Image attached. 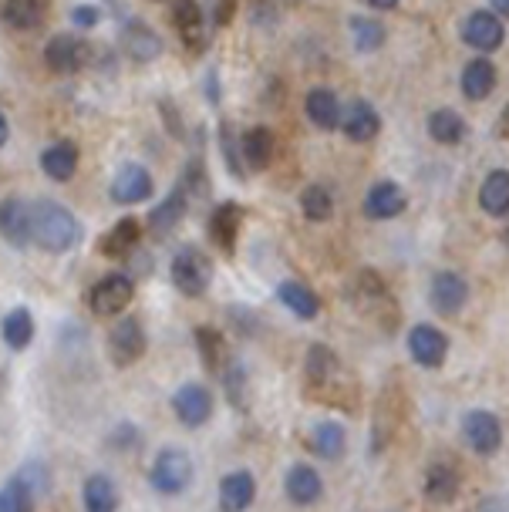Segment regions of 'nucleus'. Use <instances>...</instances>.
Returning a JSON list of instances; mask_svg holds the SVG:
<instances>
[{"mask_svg":"<svg viewBox=\"0 0 509 512\" xmlns=\"http://www.w3.org/2000/svg\"><path fill=\"white\" fill-rule=\"evenodd\" d=\"M31 230H34V246H41L44 253H68L81 240L78 216L65 203H58V199H34Z\"/></svg>","mask_w":509,"mask_h":512,"instance_id":"obj_1","label":"nucleus"},{"mask_svg":"<svg viewBox=\"0 0 509 512\" xmlns=\"http://www.w3.org/2000/svg\"><path fill=\"white\" fill-rule=\"evenodd\" d=\"M351 307L368 320L371 327H378L381 334H392L402 324V310H398L395 294L388 290V283L378 277L375 270H361L348 287Z\"/></svg>","mask_w":509,"mask_h":512,"instance_id":"obj_2","label":"nucleus"},{"mask_svg":"<svg viewBox=\"0 0 509 512\" xmlns=\"http://www.w3.org/2000/svg\"><path fill=\"white\" fill-rule=\"evenodd\" d=\"M304 378H307V388H317V398L321 405H331V408H354L348 405V381L351 374L344 371V364L338 361V354L331 351L327 344H311L307 351V361H304Z\"/></svg>","mask_w":509,"mask_h":512,"instance_id":"obj_3","label":"nucleus"},{"mask_svg":"<svg viewBox=\"0 0 509 512\" xmlns=\"http://www.w3.org/2000/svg\"><path fill=\"white\" fill-rule=\"evenodd\" d=\"M169 280H172V287L189 300L206 297L209 283H213V260L193 243L179 246L169 263Z\"/></svg>","mask_w":509,"mask_h":512,"instance_id":"obj_4","label":"nucleus"},{"mask_svg":"<svg viewBox=\"0 0 509 512\" xmlns=\"http://www.w3.org/2000/svg\"><path fill=\"white\" fill-rule=\"evenodd\" d=\"M193 459L183 448H162V452L152 459V469H149V482L152 489L162 492V496H183V492L193 486Z\"/></svg>","mask_w":509,"mask_h":512,"instance_id":"obj_5","label":"nucleus"},{"mask_svg":"<svg viewBox=\"0 0 509 512\" xmlns=\"http://www.w3.org/2000/svg\"><path fill=\"white\" fill-rule=\"evenodd\" d=\"M149 351V334H145L139 317H122L118 324H112L108 331V358L115 368H132L139 364Z\"/></svg>","mask_w":509,"mask_h":512,"instance_id":"obj_6","label":"nucleus"},{"mask_svg":"<svg viewBox=\"0 0 509 512\" xmlns=\"http://www.w3.org/2000/svg\"><path fill=\"white\" fill-rule=\"evenodd\" d=\"M132 297H135V280L129 273H105L88 290V307H92L95 317H115L132 304Z\"/></svg>","mask_w":509,"mask_h":512,"instance_id":"obj_7","label":"nucleus"},{"mask_svg":"<svg viewBox=\"0 0 509 512\" xmlns=\"http://www.w3.org/2000/svg\"><path fill=\"white\" fill-rule=\"evenodd\" d=\"M462 438H466V445L472 452L489 459V455H496L499 448H503V422H499L493 411L472 408L466 411V418H462Z\"/></svg>","mask_w":509,"mask_h":512,"instance_id":"obj_8","label":"nucleus"},{"mask_svg":"<svg viewBox=\"0 0 509 512\" xmlns=\"http://www.w3.org/2000/svg\"><path fill=\"white\" fill-rule=\"evenodd\" d=\"M429 304L439 317H456L469 304V280L456 270H439L429 283Z\"/></svg>","mask_w":509,"mask_h":512,"instance_id":"obj_9","label":"nucleus"},{"mask_svg":"<svg viewBox=\"0 0 509 512\" xmlns=\"http://www.w3.org/2000/svg\"><path fill=\"white\" fill-rule=\"evenodd\" d=\"M213 405H216L213 391L199 381L179 384L176 395H172V411H176L179 425H186V428H203L209 418H213Z\"/></svg>","mask_w":509,"mask_h":512,"instance_id":"obj_10","label":"nucleus"},{"mask_svg":"<svg viewBox=\"0 0 509 512\" xmlns=\"http://www.w3.org/2000/svg\"><path fill=\"white\" fill-rule=\"evenodd\" d=\"M408 358L425 371L442 368L449 361V337L432 324H415L408 331Z\"/></svg>","mask_w":509,"mask_h":512,"instance_id":"obj_11","label":"nucleus"},{"mask_svg":"<svg viewBox=\"0 0 509 512\" xmlns=\"http://www.w3.org/2000/svg\"><path fill=\"white\" fill-rule=\"evenodd\" d=\"M462 41L469 44L472 51L479 54H493L503 48L506 41V27H503V17L493 14V11H472L466 17V24H462Z\"/></svg>","mask_w":509,"mask_h":512,"instance_id":"obj_12","label":"nucleus"},{"mask_svg":"<svg viewBox=\"0 0 509 512\" xmlns=\"http://www.w3.org/2000/svg\"><path fill=\"white\" fill-rule=\"evenodd\" d=\"M152 192H156V182H152L149 169L139 166V162H129V166L118 169L112 186H108V196L118 206H139L145 199H152Z\"/></svg>","mask_w":509,"mask_h":512,"instance_id":"obj_13","label":"nucleus"},{"mask_svg":"<svg viewBox=\"0 0 509 512\" xmlns=\"http://www.w3.org/2000/svg\"><path fill=\"white\" fill-rule=\"evenodd\" d=\"M85 41H78L75 34H54V38L44 44V64L54 71V75H75V71L85 68L88 61H92V54H88Z\"/></svg>","mask_w":509,"mask_h":512,"instance_id":"obj_14","label":"nucleus"},{"mask_svg":"<svg viewBox=\"0 0 509 512\" xmlns=\"http://www.w3.org/2000/svg\"><path fill=\"white\" fill-rule=\"evenodd\" d=\"M118 48L135 64H152L162 54V38L145 21L132 17V21H125L122 31H118Z\"/></svg>","mask_w":509,"mask_h":512,"instance_id":"obj_15","label":"nucleus"},{"mask_svg":"<svg viewBox=\"0 0 509 512\" xmlns=\"http://www.w3.org/2000/svg\"><path fill=\"white\" fill-rule=\"evenodd\" d=\"M172 24H176L179 38L193 54H203L209 44V21L199 7V0H172Z\"/></svg>","mask_w":509,"mask_h":512,"instance_id":"obj_16","label":"nucleus"},{"mask_svg":"<svg viewBox=\"0 0 509 512\" xmlns=\"http://www.w3.org/2000/svg\"><path fill=\"white\" fill-rule=\"evenodd\" d=\"M405 206H408V196L395 179L371 182L368 192H365V216L375 219V223H388V219L402 216Z\"/></svg>","mask_w":509,"mask_h":512,"instance_id":"obj_17","label":"nucleus"},{"mask_svg":"<svg viewBox=\"0 0 509 512\" xmlns=\"http://www.w3.org/2000/svg\"><path fill=\"white\" fill-rule=\"evenodd\" d=\"M0 236L4 243H11L14 250H24V246L34 243V230H31V203L17 196L0 199Z\"/></svg>","mask_w":509,"mask_h":512,"instance_id":"obj_18","label":"nucleus"},{"mask_svg":"<svg viewBox=\"0 0 509 512\" xmlns=\"http://www.w3.org/2000/svg\"><path fill=\"white\" fill-rule=\"evenodd\" d=\"M341 132L348 135L351 142L368 145L378 139L381 132V115L378 108L368 102V98H354V102L344 105V118H341Z\"/></svg>","mask_w":509,"mask_h":512,"instance_id":"obj_19","label":"nucleus"},{"mask_svg":"<svg viewBox=\"0 0 509 512\" xmlns=\"http://www.w3.org/2000/svg\"><path fill=\"white\" fill-rule=\"evenodd\" d=\"M240 223H243V209L236 203H220L213 213H209L206 233H209V240H213V246L223 256H233L236 236H240Z\"/></svg>","mask_w":509,"mask_h":512,"instance_id":"obj_20","label":"nucleus"},{"mask_svg":"<svg viewBox=\"0 0 509 512\" xmlns=\"http://www.w3.org/2000/svg\"><path fill=\"white\" fill-rule=\"evenodd\" d=\"M304 112H307V122L314 128H321V132H334V128H341V118H344V105L341 98L334 95L331 88H311L304 98Z\"/></svg>","mask_w":509,"mask_h":512,"instance_id":"obj_21","label":"nucleus"},{"mask_svg":"<svg viewBox=\"0 0 509 512\" xmlns=\"http://www.w3.org/2000/svg\"><path fill=\"white\" fill-rule=\"evenodd\" d=\"M496 85H499V71H496V64L486 58V54L472 58L466 68H462L459 88H462V95H466L469 102H486V98L496 91Z\"/></svg>","mask_w":509,"mask_h":512,"instance_id":"obj_22","label":"nucleus"},{"mask_svg":"<svg viewBox=\"0 0 509 512\" xmlns=\"http://www.w3.org/2000/svg\"><path fill=\"white\" fill-rule=\"evenodd\" d=\"M186 213H189V189L183 186V182H176V186L169 189V196L149 213V230L156 236H166L183 223Z\"/></svg>","mask_w":509,"mask_h":512,"instance_id":"obj_23","label":"nucleus"},{"mask_svg":"<svg viewBox=\"0 0 509 512\" xmlns=\"http://www.w3.org/2000/svg\"><path fill=\"white\" fill-rule=\"evenodd\" d=\"M462 489V475L456 465L449 462H432L429 469H425V499L435 502V506H449V502H456Z\"/></svg>","mask_w":509,"mask_h":512,"instance_id":"obj_24","label":"nucleus"},{"mask_svg":"<svg viewBox=\"0 0 509 512\" xmlns=\"http://www.w3.org/2000/svg\"><path fill=\"white\" fill-rule=\"evenodd\" d=\"M240 149H243V166L247 172H267L274 162V132L267 125H250L240 135Z\"/></svg>","mask_w":509,"mask_h":512,"instance_id":"obj_25","label":"nucleus"},{"mask_svg":"<svg viewBox=\"0 0 509 512\" xmlns=\"http://www.w3.org/2000/svg\"><path fill=\"white\" fill-rule=\"evenodd\" d=\"M257 499V479L247 469H236L220 479V512H247Z\"/></svg>","mask_w":509,"mask_h":512,"instance_id":"obj_26","label":"nucleus"},{"mask_svg":"<svg viewBox=\"0 0 509 512\" xmlns=\"http://www.w3.org/2000/svg\"><path fill=\"white\" fill-rule=\"evenodd\" d=\"M284 492H287V499L294 502V506H314V502L324 496V482H321V475H317V469L297 462V465H290V469H287Z\"/></svg>","mask_w":509,"mask_h":512,"instance_id":"obj_27","label":"nucleus"},{"mask_svg":"<svg viewBox=\"0 0 509 512\" xmlns=\"http://www.w3.org/2000/svg\"><path fill=\"white\" fill-rule=\"evenodd\" d=\"M139 236H142V226L135 216H122L118 223L108 230L102 240H98V253L108 256V260H125V256L135 253L139 246Z\"/></svg>","mask_w":509,"mask_h":512,"instance_id":"obj_28","label":"nucleus"},{"mask_svg":"<svg viewBox=\"0 0 509 512\" xmlns=\"http://www.w3.org/2000/svg\"><path fill=\"white\" fill-rule=\"evenodd\" d=\"M41 172L48 176L51 182H68L75 179L78 172V145L61 139V142H51L48 149L41 152Z\"/></svg>","mask_w":509,"mask_h":512,"instance_id":"obj_29","label":"nucleus"},{"mask_svg":"<svg viewBox=\"0 0 509 512\" xmlns=\"http://www.w3.org/2000/svg\"><path fill=\"white\" fill-rule=\"evenodd\" d=\"M425 128H429L432 142L439 145H462L469 135V122L456 108H432L429 118H425Z\"/></svg>","mask_w":509,"mask_h":512,"instance_id":"obj_30","label":"nucleus"},{"mask_svg":"<svg viewBox=\"0 0 509 512\" xmlns=\"http://www.w3.org/2000/svg\"><path fill=\"white\" fill-rule=\"evenodd\" d=\"M277 300L284 304L290 314L301 317V320H314L317 314H321V297L314 294L307 283L301 280H284L277 287Z\"/></svg>","mask_w":509,"mask_h":512,"instance_id":"obj_31","label":"nucleus"},{"mask_svg":"<svg viewBox=\"0 0 509 512\" xmlns=\"http://www.w3.org/2000/svg\"><path fill=\"white\" fill-rule=\"evenodd\" d=\"M34 334H38V324H34V314L27 307L7 310L4 320H0V337H4V344L11 347V351H24V347H31Z\"/></svg>","mask_w":509,"mask_h":512,"instance_id":"obj_32","label":"nucleus"},{"mask_svg":"<svg viewBox=\"0 0 509 512\" xmlns=\"http://www.w3.org/2000/svg\"><path fill=\"white\" fill-rule=\"evenodd\" d=\"M81 502H85V512H115L118 509V486L108 479L105 472H95L85 479L81 486Z\"/></svg>","mask_w":509,"mask_h":512,"instance_id":"obj_33","label":"nucleus"},{"mask_svg":"<svg viewBox=\"0 0 509 512\" xmlns=\"http://www.w3.org/2000/svg\"><path fill=\"white\" fill-rule=\"evenodd\" d=\"M348 31H351V41H354V51L361 54H371L378 48H385L388 41V27L371 14H351L348 21Z\"/></svg>","mask_w":509,"mask_h":512,"instance_id":"obj_34","label":"nucleus"},{"mask_svg":"<svg viewBox=\"0 0 509 512\" xmlns=\"http://www.w3.org/2000/svg\"><path fill=\"white\" fill-rule=\"evenodd\" d=\"M479 206L486 216H509V172L493 169L479 186Z\"/></svg>","mask_w":509,"mask_h":512,"instance_id":"obj_35","label":"nucleus"},{"mask_svg":"<svg viewBox=\"0 0 509 512\" xmlns=\"http://www.w3.org/2000/svg\"><path fill=\"white\" fill-rule=\"evenodd\" d=\"M196 347H199V358H203L206 371L223 374V368L230 364V347H226V337L216 331V327H196Z\"/></svg>","mask_w":509,"mask_h":512,"instance_id":"obj_36","label":"nucleus"},{"mask_svg":"<svg viewBox=\"0 0 509 512\" xmlns=\"http://www.w3.org/2000/svg\"><path fill=\"white\" fill-rule=\"evenodd\" d=\"M0 17L11 31H34L44 21V0H4Z\"/></svg>","mask_w":509,"mask_h":512,"instance_id":"obj_37","label":"nucleus"},{"mask_svg":"<svg viewBox=\"0 0 509 512\" xmlns=\"http://www.w3.org/2000/svg\"><path fill=\"white\" fill-rule=\"evenodd\" d=\"M311 448L321 459L327 462H338L344 455V448H348V435H344V425L341 422H321L314 425L311 432Z\"/></svg>","mask_w":509,"mask_h":512,"instance_id":"obj_38","label":"nucleus"},{"mask_svg":"<svg viewBox=\"0 0 509 512\" xmlns=\"http://www.w3.org/2000/svg\"><path fill=\"white\" fill-rule=\"evenodd\" d=\"M301 213L311 219V223H327L334 216V196L331 189L321 186V182H311L301 192Z\"/></svg>","mask_w":509,"mask_h":512,"instance_id":"obj_39","label":"nucleus"},{"mask_svg":"<svg viewBox=\"0 0 509 512\" xmlns=\"http://www.w3.org/2000/svg\"><path fill=\"white\" fill-rule=\"evenodd\" d=\"M34 506H38V496H34V489L27 486L21 475L4 482V489H0V512H34Z\"/></svg>","mask_w":509,"mask_h":512,"instance_id":"obj_40","label":"nucleus"},{"mask_svg":"<svg viewBox=\"0 0 509 512\" xmlns=\"http://www.w3.org/2000/svg\"><path fill=\"white\" fill-rule=\"evenodd\" d=\"M216 142H220V152H223V162L226 169H230L233 179H247V166H243V149H240V135H236V128L230 122H220L216 128Z\"/></svg>","mask_w":509,"mask_h":512,"instance_id":"obj_41","label":"nucleus"},{"mask_svg":"<svg viewBox=\"0 0 509 512\" xmlns=\"http://www.w3.org/2000/svg\"><path fill=\"white\" fill-rule=\"evenodd\" d=\"M17 475H21L27 486L34 489V496H38V499H41V496H48V492H51V472L44 469L41 462H27Z\"/></svg>","mask_w":509,"mask_h":512,"instance_id":"obj_42","label":"nucleus"},{"mask_svg":"<svg viewBox=\"0 0 509 512\" xmlns=\"http://www.w3.org/2000/svg\"><path fill=\"white\" fill-rule=\"evenodd\" d=\"M98 21H102V11H98L95 4H78V7H71V24L81 27V31H92V27H98Z\"/></svg>","mask_w":509,"mask_h":512,"instance_id":"obj_43","label":"nucleus"},{"mask_svg":"<svg viewBox=\"0 0 509 512\" xmlns=\"http://www.w3.org/2000/svg\"><path fill=\"white\" fill-rule=\"evenodd\" d=\"M159 115L166 118V125H169V132H172V139H186V128L179 125L176 105H172L169 98H162V102H159Z\"/></svg>","mask_w":509,"mask_h":512,"instance_id":"obj_44","label":"nucleus"},{"mask_svg":"<svg viewBox=\"0 0 509 512\" xmlns=\"http://www.w3.org/2000/svg\"><path fill=\"white\" fill-rule=\"evenodd\" d=\"M236 7H240V0H216V4H213V17H209V21H213L216 27H226V24L233 21Z\"/></svg>","mask_w":509,"mask_h":512,"instance_id":"obj_45","label":"nucleus"},{"mask_svg":"<svg viewBox=\"0 0 509 512\" xmlns=\"http://www.w3.org/2000/svg\"><path fill=\"white\" fill-rule=\"evenodd\" d=\"M122 442V448H139L142 445V435H139V428L135 425H122L118 432L112 435V445Z\"/></svg>","mask_w":509,"mask_h":512,"instance_id":"obj_46","label":"nucleus"},{"mask_svg":"<svg viewBox=\"0 0 509 512\" xmlns=\"http://www.w3.org/2000/svg\"><path fill=\"white\" fill-rule=\"evenodd\" d=\"M206 98L213 105H220V71L216 68H209V75H206Z\"/></svg>","mask_w":509,"mask_h":512,"instance_id":"obj_47","label":"nucleus"},{"mask_svg":"<svg viewBox=\"0 0 509 512\" xmlns=\"http://www.w3.org/2000/svg\"><path fill=\"white\" fill-rule=\"evenodd\" d=\"M489 11L499 14L503 21H509V0H489Z\"/></svg>","mask_w":509,"mask_h":512,"instance_id":"obj_48","label":"nucleus"},{"mask_svg":"<svg viewBox=\"0 0 509 512\" xmlns=\"http://www.w3.org/2000/svg\"><path fill=\"white\" fill-rule=\"evenodd\" d=\"M7 142H11V122H7V115L0 112V149H4Z\"/></svg>","mask_w":509,"mask_h":512,"instance_id":"obj_49","label":"nucleus"},{"mask_svg":"<svg viewBox=\"0 0 509 512\" xmlns=\"http://www.w3.org/2000/svg\"><path fill=\"white\" fill-rule=\"evenodd\" d=\"M368 7H375V11H395L398 0H368Z\"/></svg>","mask_w":509,"mask_h":512,"instance_id":"obj_50","label":"nucleus"},{"mask_svg":"<svg viewBox=\"0 0 509 512\" xmlns=\"http://www.w3.org/2000/svg\"><path fill=\"white\" fill-rule=\"evenodd\" d=\"M4 384H7V381H4V368H0V388H4Z\"/></svg>","mask_w":509,"mask_h":512,"instance_id":"obj_51","label":"nucleus"},{"mask_svg":"<svg viewBox=\"0 0 509 512\" xmlns=\"http://www.w3.org/2000/svg\"><path fill=\"white\" fill-rule=\"evenodd\" d=\"M506 246H509V230H506Z\"/></svg>","mask_w":509,"mask_h":512,"instance_id":"obj_52","label":"nucleus"}]
</instances>
